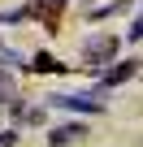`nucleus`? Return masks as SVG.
<instances>
[{
  "instance_id": "obj_1",
  "label": "nucleus",
  "mask_w": 143,
  "mask_h": 147,
  "mask_svg": "<svg viewBox=\"0 0 143 147\" xmlns=\"http://www.w3.org/2000/svg\"><path fill=\"white\" fill-rule=\"evenodd\" d=\"M52 104L69 108V113H100V100H91V95H56Z\"/></svg>"
},
{
  "instance_id": "obj_2",
  "label": "nucleus",
  "mask_w": 143,
  "mask_h": 147,
  "mask_svg": "<svg viewBox=\"0 0 143 147\" xmlns=\"http://www.w3.org/2000/svg\"><path fill=\"white\" fill-rule=\"evenodd\" d=\"M83 52H87V61H113V52H117V43L100 35V39H91V43H87Z\"/></svg>"
},
{
  "instance_id": "obj_3",
  "label": "nucleus",
  "mask_w": 143,
  "mask_h": 147,
  "mask_svg": "<svg viewBox=\"0 0 143 147\" xmlns=\"http://www.w3.org/2000/svg\"><path fill=\"white\" fill-rule=\"evenodd\" d=\"M78 134H83V125H74V121H65V125H56V130H52L48 138H52V147H65V143H74Z\"/></svg>"
},
{
  "instance_id": "obj_4",
  "label": "nucleus",
  "mask_w": 143,
  "mask_h": 147,
  "mask_svg": "<svg viewBox=\"0 0 143 147\" xmlns=\"http://www.w3.org/2000/svg\"><path fill=\"white\" fill-rule=\"evenodd\" d=\"M134 69H139V61H121V65H113V69H108V78H104V82H108V87H117V82H126V78H130Z\"/></svg>"
},
{
  "instance_id": "obj_5",
  "label": "nucleus",
  "mask_w": 143,
  "mask_h": 147,
  "mask_svg": "<svg viewBox=\"0 0 143 147\" xmlns=\"http://www.w3.org/2000/svg\"><path fill=\"white\" fill-rule=\"evenodd\" d=\"M13 95H18L13 74H9V69H0V104H13Z\"/></svg>"
},
{
  "instance_id": "obj_6",
  "label": "nucleus",
  "mask_w": 143,
  "mask_h": 147,
  "mask_svg": "<svg viewBox=\"0 0 143 147\" xmlns=\"http://www.w3.org/2000/svg\"><path fill=\"white\" fill-rule=\"evenodd\" d=\"M30 69H39V74H56V69H65V65H56L48 52H35V61H30Z\"/></svg>"
},
{
  "instance_id": "obj_7",
  "label": "nucleus",
  "mask_w": 143,
  "mask_h": 147,
  "mask_svg": "<svg viewBox=\"0 0 143 147\" xmlns=\"http://www.w3.org/2000/svg\"><path fill=\"white\" fill-rule=\"evenodd\" d=\"M13 143H18V134H13V130H5V134H0V147H13Z\"/></svg>"
},
{
  "instance_id": "obj_8",
  "label": "nucleus",
  "mask_w": 143,
  "mask_h": 147,
  "mask_svg": "<svg viewBox=\"0 0 143 147\" xmlns=\"http://www.w3.org/2000/svg\"><path fill=\"white\" fill-rule=\"evenodd\" d=\"M130 39H143V18H139V22L130 26Z\"/></svg>"
},
{
  "instance_id": "obj_9",
  "label": "nucleus",
  "mask_w": 143,
  "mask_h": 147,
  "mask_svg": "<svg viewBox=\"0 0 143 147\" xmlns=\"http://www.w3.org/2000/svg\"><path fill=\"white\" fill-rule=\"evenodd\" d=\"M48 5H56V0H48Z\"/></svg>"
}]
</instances>
